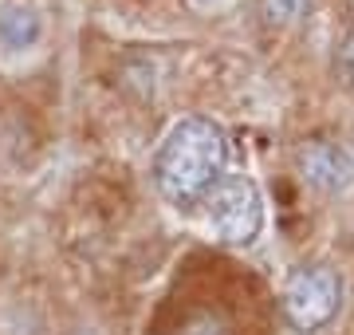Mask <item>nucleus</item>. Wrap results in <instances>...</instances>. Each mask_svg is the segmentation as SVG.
Instances as JSON below:
<instances>
[{"mask_svg":"<svg viewBox=\"0 0 354 335\" xmlns=\"http://www.w3.org/2000/svg\"><path fill=\"white\" fill-rule=\"evenodd\" d=\"M283 320L295 332H323L342 308V280L339 272L327 264H304L295 269L283 284V296H279Z\"/></svg>","mask_w":354,"mask_h":335,"instance_id":"2","label":"nucleus"},{"mask_svg":"<svg viewBox=\"0 0 354 335\" xmlns=\"http://www.w3.org/2000/svg\"><path fill=\"white\" fill-rule=\"evenodd\" d=\"M205 213L225 245H252L264 229V197L244 174H225L216 181L213 194L205 197Z\"/></svg>","mask_w":354,"mask_h":335,"instance_id":"3","label":"nucleus"},{"mask_svg":"<svg viewBox=\"0 0 354 335\" xmlns=\"http://www.w3.org/2000/svg\"><path fill=\"white\" fill-rule=\"evenodd\" d=\"M193 8H213V4H221V0H189Z\"/></svg>","mask_w":354,"mask_h":335,"instance_id":"9","label":"nucleus"},{"mask_svg":"<svg viewBox=\"0 0 354 335\" xmlns=\"http://www.w3.org/2000/svg\"><path fill=\"white\" fill-rule=\"evenodd\" d=\"M177 335H232V332H228V327L216 320V316H209V311H197V316H189V320L177 327Z\"/></svg>","mask_w":354,"mask_h":335,"instance_id":"8","label":"nucleus"},{"mask_svg":"<svg viewBox=\"0 0 354 335\" xmlns=\"http://www.w3.org/2000/svg\"><path fill=\"white\" fill-rule=\"evenodd\" d=\"M315 0H260V12H264L268 24L276 28H288V24H299L307 12H311Z\"/></svg>","mask_w":354,"mask_h":335,"instance_id":"6","label":"nucleus"},{"mask_svg":"<svg viewBox=\"0 0 354 335\" xmlns=\"http://www.w3.org/2000/svg\"><path fill=\"white\" fill-rule=\"evenodd\" d=\"M228 174V138L213 118H181L153 158L158 194L177 209H189L213 194V185Z\"/></svg>","mask_w":354,"mask_h":335,"instance_id":"1","label":"nucleus"},{"mask_svg":"<svg viewBox=\"0 0 354 335\" xmlns=\"http://www.w3.org/2000/svg\"><path fill=\"white\" fill-rule=\"evenodd\" d=\"M299 174L319 194H346L354 185V154L335 138H311L299 150Z\"/></svg>","mask_w":354,"mask_h":335,"instance_id":"4","label":"nucleus"},{"mask_svg":"<svg viewBox=\"0 0 354 335\" xmlns=\"http://www.w3.org/2000/svg\"><path fill=\"white\" fill-rule=\"evenodd\" d=\"M39 39H44V20L32 4L0 8V48L4 52H32Z\"/></svg>","mask_w":354,"mask_h":335,"instance_id":"5","label":"nucleus"},{"mask_svg":"<svg viewBox=\"0 0 354 335\" xmlns=\"http://www.w3.org/2000/svg\"><path fill=\"white\" fill-rule=\"evenodd\" d=\"M335 75H339L346 87H354V32H346V36L339 39V48H335Z\"/></svg>","mask_w":354,"mask_h":335,"instance_id":"7","label":"nucleus"}]
</instances>
